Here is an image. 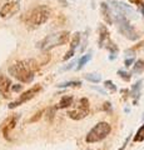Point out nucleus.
<instances>
[{"instance_id":"f257e3e1","label":"nucleus","mask_w":144,"mask_h":150,"mask_svg":"<svg viewBox=\"0 0 144 150\" xmlns=\"http://www.w3.org/2000/svg\"><path fill=\"white\" fill-rule=\"evenodd\" d=\"M40 64H38L34 59L29 60H20L11 64L9 67V74L14 76L16 80H19L24 84H29L34 80V74L36 70H39Z\"/></svg>"},{"instance_id":"f03ea898","label":"nucleus","mask_w":144,"mask_h":150,"mask_svg":"<svg viewBox=\"0 0 144 150\" xmlns=\"http://www.w3.org/2000/svg\"><path fill=\"white\" fill-rule=\"evenodd\" d=\"M50 15H52V10L49 6L38 5L28 11L23 18V20H24L25 25H28L29 28H38L48 21Z\"/></svg>"},{"instance_id":"7ed1b4c3","label":"nucleus","mask_w":144,"mask_h":150,"mask_svg":"<svg viewBox=\"0 0 144 150\" xmlns=\"http://www.w3.org/2000/svg\"><path fill=\"white\" fill-rule=\"evenodd\" d=\"M69 36H70L69 31H59V33H55V34L45 36L43 40H40L39 43L36 44V46L43 51H49L53 48H55V46L67 44L69 40Z\"/></svg>"},{"instance_id":"20e7f679","label":"nucleus","mask_w":144,"mask_h":150,"mask_svg":"<svg viewBox=\"0 0 144 150\" xmlns=\"http://www.w3.org/2000/svg\"><path fill=\"white\" fill-rule=\"evenodd\" d=\"M110 133H111L110 124L106 123V121H100V123H98L96 125L93 126L89 133L87 134L85 142L89 143V144L101 142V140H104Z\"/></svg>"},{"instance_id":"39448f33","label":"nucleus","mask_w":144,"mask_h":150,"mask_svg":"<svg viewBox=\"0 0 144 150\" xmlns=\"http://www.w3.org/2000/svg\"><path fill=\"white\" fill-rule=\"evenodd\" d=\"M114 18H115V21H117V24H118V30H119L120 34L132 41L138 40L137 31L133 28V25H131V23H129L128 19H125L124 16H120V15H114Z\"/></svg>"},{"instance_id":"423d86ee","label":"nucleus","mask_w":144,"mask_h":150,"mask_svg":"<svg viewBox=\"0 0 144 150\" xmlns=\"http://www.w3.org/2000/svg\"><path fill=\"white\" fill-rule=\"evenodd\" d=\"M40 90H41V85H40V84H36V85L31 86L30 89H28L26 91L21 93V95L19 96V99H18V100L10 103V104H9V109H14V108H16V106H19L21 104H24V103H26V101L31 100Z\"/></svg>"},{"instance_id":"0eeeda50","label":"nucleus","mask_w":144,"mask_h":150,"mask_svg":"<svg viewBox=\"0 0 144 150\" xmlns=\"http://www.w3.org/2000/svg\"><path fill=\"white\" fill-rule=\"evenodd\" d=\"M88 112H89V100H88L87 98H82V99L79 100L78 108L75 110L69 111L68 115H69V118L73 120H82L88 115Z\"/></svg>"},{"instance_id":"6e6552de","label":"nucleus","mask_w":144,"mask_h":150,"mask_svg":"<svg viewBox=\"0 0 144 150\" xmlns=\"http://www.w3.org/2000/svg\"><path fill=\"white\" fill-rule=\"evenodd\" d=\"M19 118H20L19 114H13V115H10L9 118H6L5 120H4V123L1 124L0 131H1L3 137L5 138L6 140H9V142L11 140L10 134H11V131L15 129V126L18 124V120H19Z\"/></svg>"},{"instance_id":"1a4fd4ad","label":"nucleus","mask_w":144,"mask_h":150,"mask_svg":"<svg viewBox=\"0 0 144 150\" xmlns=\"http://www.w3.org/2000/svg\"><path fill=\"white\" fill-rule=\"evenodd\" d=\"M110 4H113V8L117 15H120V16H124L125 19H135V11L133 10L131 6H128L127 4H124L122 1H115V0H110Z\"/></svg>"},{"instance_id":"9d476101","label":"nucleus","mask_w":144,"mask_h":150,"mask_svg":"<svg viewBox=\"0 0 144 150\" xmlns=\"http://www.w3.org/2000/svg\"><path fill=\"white\" fill-rule=\"evenodd\" d=\"M19 0H9L4 5L0 6V18H10L19 11Z\"/></svg>"},{"instance_id":"9b49d317","label":"nucleus","mask_w":144,"mask_h":150,"mask_svg":"<svg viewBox=\"0 0 144 150\" xmlns=\"http://www.w3.org/2000/svg\"><path fill=\"white\" fill-rule=\"evenodd\" d=\"M10 89H11V80L5 75L0 74V94L4 98L10 96Z\"/></svg>"},{"instance_id":"f8f14e48","label":"nucleus","mask_w":144,"mask_h":150,"mask_svg":"<svg viewBox=\"0 0 144 150\" xmlns=\"http://www.w3.org/2000/svg\"><path fill=\"white\" fill-rule=\"evenodd\" d=\"M100 11H101V15H103V19H104V21L106 23V24H108V25L113 24V23H114L113 13H111L109 5L105 1H103L100 4Z\"/></svg>"},{"instance_id":"ddd939ff","label":"nucleus","mask_w":144,"mask_h":150,"mask_svg":"<svg viewBox=\"0 0 144 150\" xmlns=\"http://www.w3.org/2000/svg\"><path fill=\"white\" fill-rule=\"evenodd\" d=\"M109 40H110L109 30L106 29L105 25H99V41H98L99 48H104Z\"/></svg>"},{"instance_id":"4468645a","label":"nucleus","mask_w":144,"mask_h":150,"mask_svg":"<svg viewBox=\"0 0 144 150\" xmlns=\"http://www.w3.org/2000/svg\"><path fill=\"white\" fill-rule=\"evenodd\" d=\"M142 80H139L132 86V90L129 91V94L133 96V105H138L139 98H140V89H142Z\"/></svg>"},{"instance_id":"2eb2a0df","label":"nucleus","mask_w":144,"mask_h":150,"mask_svg":"<svg viewBox=\"0 0 144 150\" xmlns=\"http://www.w3.org/2000/svg\"><path fill=\"white\" fill-rule=\"evenodd\" d=\"M73 96L72 95H64L62 99H60L59 104L57 105V109H67L70 105H73Z\"/></svg>"},{"instance_id":"dca6fc26","label":"nucleus","mask_w":144,"mask_h":150,"mask_svg":"<svg viewBox=\"0 0 144 150\" xmlns=\"http://www.w3.org/2000/svg\"><path fill=\"white\" fill-rule=\"evenodd\" d=\"M104 48H106V49L109 50V53H110V56H109V58H110V60H113V59L115 58V55L118 54V51H119L117 44H114L111 40H109L108 43H106V45L104 46Z\"/></svg>"},{"instance_id":"f3484780","label":"nucleus","mask_w":144,"mask_h":150,"mask_svg":"<svg viewBox=\"0 0 144 150\" xmlns=\"http://www.w3.org/2000/svg\"><path fill=\"white\" fill-rule=\"evenodd\" d=\"M92 59V54H87V55H83L80 59H79L78 62V67H77V70H82L83 68H84V65H87V63H89Z\"/></svg>"},{"instance_id":"a211bd4d","label":"nucleus","mask_w":144,"mask_h":150,"mask_svg":"<svg viewBox=\"0 0 144 150\" xmlns=\"http://www.w3.org/2000/svg\"><path fill=\"white\" fill-rule=\"evenodd\" d=\"M144 70V60L142 59H138L135 63H134V68H133V73H137V74H140Z\"/></svg>"},{"instance_id":"6ab92c4d","label":"nucleus","mask_w":144,"mask_h":150,"mask_svg":"<svg viewBox=\"0 0 144 150\" xmlns=\"http://www.w3.org/2000/svg\"><path fill=\"white\" fill-rule=\"evenodd\" d=\"M133 140L135 143H140V142H143V140H144V124L137 130V134L134 135V139Z\"/></svg>"},{"instance_id":"aec40b11","label":"nucleus","mask_w":144,"mask_h":150,"mask_svg":"<svg viewBox=\"0 0 144 150\" xmlns=\"http://www.w3.org/2000/svg\"><path fill=\"white\" fill-rule=\"evenodd\" d=\"M85 80L96 84V83H100L101 76H100L99 74H87V75H85Z\"/></svg>"},{"instance_id":"412c9836","label":"nucleus","mask_w":144,"mask_h":150,"mask_svg":"<svg viewBox=\"0 0 144 150\" xmlns=\"http://www.w3.org/2000/svg\"><path fill=\"white\" fill-rule=\"evenodd\" d=\"M79 43H80V34H79V33H75L72 38V41H70V49L75 50V48L79 45Z\"/></svg>"},{"instance_id":"4be33fe9","label":"nucleus","mask_w":144,"mask_h":150,"mask_svg":"<svg viewBox=\"0 0 144 150\" xmlns=\"http://www.w3.org/2000/svg\"><path fill=\"white\" fill-rule=\"evenodd\" d=\"M82 85V81H65V83H62V84H58V88H72V86H80Z\"/></svg>"},{"instance_id":"5701e85b","label":"nucleus","mask_w":144,"mask_h":150,"mask_svg":"<svg viewBox=\"0 0 144 150\" xmlns=\"http://www.w3.org/2000/svg\"><path fill=\"white\" fill-rule=\"evenodd\" d=\"M58 109H57V105L55 106H52V108H48L46 109V119H48L49 121H53V119H54V115H55V111H57Z\"/></svg>"},{"instance_id":"b1692460","label":"nucleus","mask_w":144,"mask_h":150,"mask_svg":"<svg viewBox=\"0 0 144 150\" xmlns=\"http://www.w3.org/2000/svg\"><path fill=\"white\" fill-rule=\"evenodd\" d=\"M104 88L105 89H108V90L110 93H117V85H114V83L111 81V80H105L104 81Z\"/></svg>"},{"instance_id":"393cba45","label":"nucleus","mask_w":144,"mask_h":150,"mask_svg":"<svg viewBox=\"0 0 144 150\" xmlns=\"http://www.w3.org/2000/svg\"><path fill=\"white\" fill-rule=\"evenodd\" d=\"M118 75L123 79V80H125V81H129L132 79V75L129 74L128 71H125V70H118Z\"/></svg>"},{"instance_id":"a878e982","label":"nucleus","mask_w":144,"mask_h":150,"mask_svg":"<svg viewBox=\"0 0 144 150\" xmlns=\"http://www.w3.org/2000/svg\"><path fill=\"white\" fill-rule=\"evenodd\" d=\"M43 114H44V110H39V111L33 116V118L29 120V123H35V121H38V120L41 118V115H43Z\"/></svg>"},{"instance_id":"bb28decb","label":"nucleus","mask_w":144,"mask_h":150,"mask_svg":"<svg viewBox=\"0 0 144 150\" xmlns=\"http://www.w3.org/2000/svg\"><path fill=\"white\" fill-rule=\"evenodd\" d=\"M75 54V50H73V49H69V51H67V54L64 55V58H63V60H68V59H70L72 56Z\"/></svg>"},{"instance_id":"cd10ccee","label":"nucleus","mask_w":144,"mask_h":150,"mask_svg":"<svg viewBox=\"0 0 144 150\" xmlns=\"http://www.w3.org/2000/svg\"><path fill=\"white\" fill-rule=\"evenodd\" d=\"M23 89V85H20V84H16V85H11V89L10 90H13V91H20Z\"/></svg>"},{"instance_id":"c85d7f7f","label":"nucleus","mask_w":144,"mask_h":150,"mask_svg":"<svg viewBox=\"0 0 144 150\" xmlns=\"http://www.w3.org/2000/svg\"><path fill=\"white\" fill-rule=\"evenodd\" d=\"M134 63V59L133 58H129V59H125V62H124V65H125V68H129L131 65Z\"/></svg>"},{"instance_id":"c756f323","label":"nucleus","mask_w":144,"mask_h":150,"mask_svg":"<svg viewBox=\"0 0 144 150\" xmlns=\"http://www.w3.org/2000/svg\"><path fill=\"white\" fill-rule=\"evenodd\" d=\"M103 105H104L103 108H104V110H105V111H108V112H110V111H111V104H110V103H109V101H106V103H104V104H103Z\"/></svg>"},{"instance_id":"7c9ffc66","label":"nucleus","mask_w":144,"mask_h":150,"mask_svg":"<svg viewBox=\"0 0 144 150\" xmlns=\"http://www.w3.org/2000/svg\"><path fill=\"white\" fill-rule=\"evenodd\" d=\"M122 94H123V100L125 99H128V96H129V90H125V89H122Z\"/></svg>"},{"instance_id":"2f4dec72","label":"nucleus","mask_w":144,"mask_h":150,"mask_svg":"<svg viewBox=\"0 0 144 150\" xmlns=\"http://www.w3.org/2000/svg\"><path fill=\"white\" fill-rule=\"evenodd\" d=\"M129 139H131V137H128L127 139H125V142H124V144L122 145V148H120L119 150H124L125 148H127V145H128V143H129Z\"/></svg>"},{"instance_id":"473e14b6","label":"nucleus","mask_w":144,"mask_h":150,"mask_svg":"<svg viewBox=\"0 0 144 150\" xmlns=\"http://www.w3.org/2000/svg\"><path fill=\"white\" fill-rule=\"evenodd\" d=\"M132 4H135V5H140V4L143 3V0H129Z\"/></svg>"},{"instance_id":"72a5a7b5","label":"nucleus","mask_w":144,"mask_h":150,"mask_svg":"<svg viewBox=\"0 0 144 150\" xmlns=\"http://www.w3.org/2000/svg\"><path fill=\"white\" fill-rule=\"evenodd\" d=\"M140 6H142V14H143V16H144V1L140 4Z\"/></svg>"}]
</instances>
